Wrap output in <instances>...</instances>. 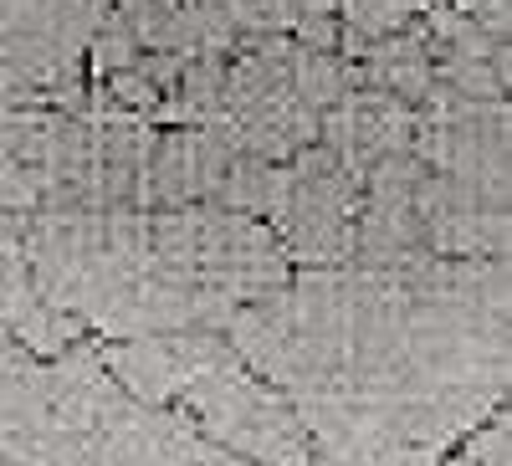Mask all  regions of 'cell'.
I'll return each instance as SVG.
<instances>
[{"label":"cell","mask_w":512,"mask_h":466,"mask_svg":"<svg viewBox=\"0 0 512 466\" xmlns=\"http://www.w3.org/2000/svg\"><path fill=\"white\" fill-rule=\"evenodd\" d=\"M451 466H507V415H497L487 431L466 441L461 456H451Z\"/></svg>","instance_id":"cell-2"},{"label":"cell","mask_w":512,"mask_h":466,"mask_svg":"<svg viewBox=\"0 0 512 466\" xmlns=\"http://www.w3.org/2000/svg\"><path fill=\"white\" fill-rule=\"evenodd\" d=\"M0 323H6L11 333H21L26 344H36L41 354H52L67 344V323L52 318V308L36 298V287L21 267V257H0Z\"/></svg>","instance_id":"cell-1"}]
</instances>
